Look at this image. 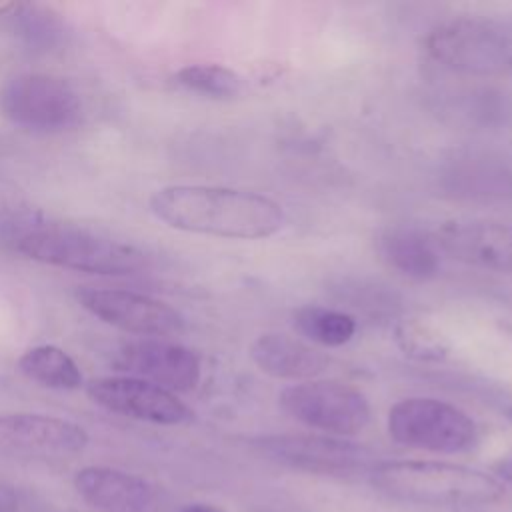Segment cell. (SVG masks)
Here are the masks:
<instances>
[{
	"label": "cell",
	"instance_id": "obj_5",
	"mask_svg": "<svg viewBox=\"0 0 512 512\" xmlns=\"http://www.w3.org/2000/svg\"><path fill=\"white\" fill-rule=\"evenodd\" d=\"M386 426L396 444L426 452L456 454L478 442V426L464 410L426 396L398 400L388 410Z\"/></svg>",
	"mask_w": 512,
	"mask_h": 512
},
{
	"label": "cell",
	"instance_id": "obj_17",
	"mask_svg": "<svg viewBox=\"0 0 512 512\" xmlns=\"http://www.w3.org/2000/svg\"><path fill=\"white\" fill-rule=\"evenodd\" d=\"M380 258L410 280H430L440 272V250L432 236L412 224H392L376 238Z\"/></svg>",
	"mask_w": 512,
	"mask_h": 512
},
{
	"label": "cell",
	"instance_id": "obj_16",
	"mask_svg": "<svg viewBox=\"0 0 512 512\" xmlns=\"http://www.w3.org/2000/svg\"><path fill=\"white\" fill-rule=\"evenodd\" d=\"M248 354L264 374L280 380H316L328 366L326 356L316 348L282 332L260 334Z\"/></svg>",
	"mask_w": 512,
	"mask_h": 512
},
{
	"label": "cell",
	"instance_id": "obj_29",
	"mask_svg": "<svg viewBox=\"0 0 512 512\" xmlns=\"http://www.w3.org/2000/svg\"><path fill=\"white\" fill-rule=\"evenodd\" d=\"M506 418L510 420V424H512V404L506 408Z\"/></svg>",
	"mask_w": 512,
	"mask_h": 512
},
{
	"label": "cell",
	"instance_id": "obj_10",
	"mask_svg": "<svg viewBox=\"0 0 512 512\" xmlns=\"http://www.w3.org/2000/svg\"><path fill=\"white\" fill-rule=\"evenodd\" d=\"M88 432L66 418L34 412L0 414V456L54 460L80 454Z\"/></svg>",
	"mask_w": 512,
	"mask_h": 512
},
{
	"label": "cell",
	"instance_id": "obj_1",
	"mask_svg": "<svg viewBox=\"0 0 512 512\" xmlns=\"http://www.w3.org/2000/svg\"><path fill=\"white\" fill-rule=\"evenodd\" d=\"M148 206L170 228L232 240L268 238L280 232L286 222V214L276 200L224 186H164L150 196Z\"/></svg>",
	"mask_w": 512,
	"mask_h": 512
},
{
	"label": "cell",
	"instance_id": "obj_23",
	"mask_svg": "<svg viewBox=\"0 0 512 512\" xmlns=\"http://www.w3.org/2000/svg\"><path fill=\"white\" fill-rule=\"evenodd\" d=\"M334 288L338 298L348 302V306L370 312V314H390V312H396L400 306L398 294L378 282L348 278L338 282Z\"/></svg>",
	"mask_w": 512,
	"mask_h": 512
},
{
	"label": "cell",
	"instance_id": "obj_2",
	"mask_svg": "<svg viewBox=\"0 0 512 512\" xmlns=\"http://www.w3.org/2000/svg\"><path fill=\"white\" fill-rule=\"evenodd\" d=\"M10 240L14 250L30 260L76 272L132 276L148 266L140 248L64 222H30Z\"/></svg>",
	"mask_w": 512,
	"mask_h": 512
},
{
	"label": "cell",
	"instance_id": "obj_26",
	"mask_svg": "<svg viewBox=\"0 0 512 512\" xmlns=\"http://www.w3.org/2000/svg\"><path fill=\"white\" fill-rule=\"evenodd\" d=\"M494 472H496V478H498L500 482H502V480L512 482V456L498 460V462L494 464Z\"/></svg>",
	"mask_w": 512,
	"mask_h": 512
},
{
	"label": "cell",
	"instance_id": "obj_15",
	"mask_svg": "<svg viewBox=\"0 0 512 512\" xmlns=\"http://www.w3.org/2000/svg\"><path fill=\"white\" fill-rule=\"evenodd\" d=\"M74 488L100 512H152L156 506V492L144 478L110 466L80 468Z\"/></svg>",
	"mask_w": 512,
	"mask_h": 512
},
{
	"label": "cell",
	"instance_id": "obj_8",
	"mask_svg": "<svg viewBox=\"0 0 512 512\" xmlns=\"http://www.w3.org/2000/svg\"><path fill=\"white\" fill-rule=\"evenodd\" d=\"M256 446L292 468L330 476L370 474L378 462L370 448L328 434H276L258 438Z\"/></svg>",
	"mask_w": 512,
	"mask_h": 512
},
{
	"label": "cell",
	"instance_id": "obj_4",
	"mask_svg": "<svg viewBox=\"0 0 512 512\" xmlns=\"http://www.w3.org/2000/svg\"><path fill=\"white\" fill-rule=\"evenodd\" d=\"M424 48L434 62L460 76H512V22L508 20L454 16L428 32Z\"/></svg>",
	"mask_w": 512,
	"mask_h": 512
},
{
	"label": "cell",
	"instance_id": "obj_13",
	"mask_svg": "<svg viewBox=\"0 0 512 512\" xmlns=\"http://www.w3.org/2000/svg\"><path fill=\"white\" fill-rule=\"evenodd\" d=\"M438 250L450 258L502 274H512V224L498 220H448L434 234Z\"/></svg>",
	"mask_w": 512,
	"mask_h": 512
},
{
	"label": "cell",
	"instance_id": "obj_14",
	"mask_svg": "<svg viewBox=\"0 0 512 512\" xmlns=\"http://www.w3.org/2000/svg\"><path fill=\"white\" fill-rule=\"evenodd\" d=\"M438 182L446 194L460 200H510L512 158L494 150H460L444 162Z\"/></svg>",
	"mask_w": 512,
	"mask_h": 512
},
{
	"label": "cell",
	"instance_id": "obj_22",
	"mask_svg": "<svg viewBox=\"0 0 512 512\" xmlns=\"http://www.w3.org/2000/svg\"><path fill=\"white\" fill-rule=\"evenodd\" d=\"M174 78L182 88L212 100H232L244 92V78L222 64H190Z\"/></svg>",
	"mask_w": 512,
	"mask_h": 512
},
{
	"label": "cell",
	"instance_id": "obj_18",
	"mask_svg": "<svg viewBox=\"0 0 512 512\" xmlns=\"http://www.w3.org/2000/svg\"><path fill=\"white\" fill-rule=\"evenodd\" d=\"M8 30L30 50L48 52L66 38V24L60 14L46 4H10Z\"/></svg>",
	"mask_w": 512,
	"mask_h": 512
},
{
	"label": "cell",
	"instance_id": "obj_25",
	"mask_svg": "<svg viewBox=\"0 0 512 512\" xmlns=\"http://www.w3.org/2000/svg\"><path fill=\"white\" fill-rule=\"evenodd\" d=\"M24 206H26V198L20 192V188L8 178L0 176V218L18 216L24 212Z\"/></svg>",
	"mask_w": 512,
	"mask_h": 512
},
{
	"label": "cell",
	"instance_id": "obj_6",
	"mask_svg": "<svg viewBox=\"0 0 512 512\" xmlns=\"http://www.w3.org/2000/svg\"><path fill=\"white\" fill-rule=\"evenodd\" d=\"M0 112L28 130H64L78 122L82 102L70 82L42 72L8 78L0 90Z\"/></svg>",
	"mask_w": 512,
	"mask_h": 512
},
{
	"label": "cell",
	"instance_id": "obj_7",
	"mask_svg": "<svg viewBox=\"0 0 512 512\" xmlns=\"http://www.w3.org/2000/svg\"><path fill=\"white\" fill-rule=\"evenodd\" d=\"M278 402L294 420L338 438L362 432L372 416L368 398L338 380H306L286 386Z\"/></svg>",
	"mask_w": 512,
	"mask_h": 512
},
{
	"label": "cell",
	"instance_id": "obj_21",
	"mask_svg": "<svg viewBox=\"0 0 512 512\" xmlns=\"http://www.w3.org/2000/svg\"><path fill=\"white\" fill-rule=\"evenodd\" d=\"M448 114L482 126L506 124L512 120V98L494 88H466L448 96Z\"/></svg>",
	"mask_w": 512,
	"mask_h": 512
},
{
	"label": "cell",
	"instance_id": "obj_27",
	"mask_svg": "<svg viewBox=\"0 0 512 512\" xmlns=\"http://www.w3.org/2000/svg\"><path fill=\"white\" fill-rule=\"evenodd\" d=\"M182 512H222L218 510L216 506H210V504H200V502H194V504H188L182 508Z\"/></svg>",
	"mask_w": 512,
	"mask_h": 512
},
{
	"label": "cell",
	"instance_id": "obj_9",
	"mask_svg": "<svg viewBox=\"0 0 512 512\" xmlns=\"http://www.w3.org/2000/svg\"><path fill=\"white\" fill-rule=\"evenodd\" d=\"M76 300L104 324L140 338H166L184 330V318L178 310L132 290L84 286L76 290Z\"/></svg>",
	"mask_w": 512,
	"mask_h": 512
},
{
	"label": "cell",
	"instance_id": "obj_12",
	"mask_svg": "<svg viewBox=\"0 0 512 512\" xmlns=\"http://www.w3.org/2000/svg\"><path fill=\"white\" fill-rule=\"evenodd\" d=\"M114 364L128 376L156 384L168 392H188L202 376L196 352L164 338H138L116 350Z\"/></svg>",
	"mask_w": 512,
	"mask_h": 512
},
{
	"label": "cell",
	"instance_id": "obj_3",
	"mask_svg": "<svg viewBox=\"0 0 512 512\" xmlns=\"http://www.w3.org/2000/svg\"><path fill=\"white\" fill-rule=\"evenodd\" d=\"M368 478L382 494L416 504L464 508L504 496V484L494 474L436 460H380Z\"/></svg>",
	"mask_w": 512,
	"mask_h": 512
},
{
	"label": "cell",
	"instance_id": "obj_24",
	"mask_svg": "<svg viewBox=\"0 0 512 512\" xmlns=\"http://www.w3.org/2000/svg\"><path fill=\"white\" fill-rule=\"evenodd\" d=\"M396 340L406 354L420 360H440L448 350L440 334L418 322H402L396 328Z\"/></svg>",
	"mask_w": 512,
	"mask_h": 512
},
{
	"label": "cell",
	"instance_id": "obj_11",
	"mask_svg": "<svg viewBox=\"0 0 512 512\" xmlns=\"http://www.w3.org/2000/svg\"><path fill=\"white\" fill-rule=\"evenodd\" d=\"M86 394L104 410L142 422L174 426L192 420V410L174 392L134 376L90 380Z\"/></svg>",
	"mask_w": 512,
	"mask_h": 512
},
{
	"label": "cell",
	"instance_id": "obj_28",
	"mask_svg": "<svg viewBox=\"0 0 512 512\" xmlns=\"http://www.w3.org/2000/svg\"><path fill=\"white\" fill-rule=\"evenodd\" d=\"M456 512H476L474 506H464V508H456Z\"/></svg>",
	"mask_w": 512,
	"mask_h": 512
},
{
	"label": "cell",
	"instance_id": "obj_20",
	"mask_svg": "<svg viewBox=\"0 0 512 512\" xmlns=\"http://www.w3.org/2000/svg\"><path fill=\"white\" fill-rule=\"evenodd\" d=\"M294 326L304 338L330 348L350 342L356 334L354 316L344 310L320 304L300 306L294 312Z\"/></svg>",
	"mask_w": 512,
	"mask_h": 512
},
{
	"label": "cell",
	"instance_id": "obj_19",
	"mask_svg": "<svg viewBox=\"0 0 512 512\" xmlns=\"http://www.w3.org/2000/svg\"><path fill=\"white\" fill-rule=\"evenodd\" d=\"M18 370L28 380L52 390H78L84 382L76 360L54 344L28 348L18 360Z\"/></svg>",
	"mask_w": 512,
	"mask_h": 512
}]
</instances>
